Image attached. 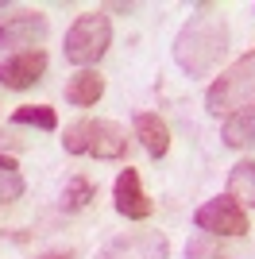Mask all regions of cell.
<instances>
[{
	"mask_svg": "<svg viewBox=\"0 0 255 259\" xmlns=\"http://www.w3.org/2000/svg\"><path fill=\"white\" fill-rule=\"evenodd\" d=\"M97 201V186L93 178H85V174H74L70 182L62 186V197H58V209L62 213H81Z\"/></svg>",
	"mask_w": 255,
	"mask_h": 259,
	"instance_id": "cell-14",
	"label": "cell"
},
{
	"mask_svg": "<svg viewBox=\"0 0 255 259\" xmlns=\"http://www.w3.org/2000/svg\"><path fill=\"white\" fill-rule=\"evenodd\" d=\"M112 201H116V213L128 217V221H147L155 213V201L147 197L143 182H139V170L128 166V170L116 174V186H112Z\"/></svg>",
	"mask_w": 255,
	"mask_h": 259,
	"instance_id": "cell-9",
	"label": "cell"
},
{
	"mask_svg": "<svg viewBox=\"0 0 255 259\" xmlns=\"http://www.w3.org/2000/svg\"><path fill=\"white\" fill-rule=\"evenodd\" d=\"M97 259H170V240L159 228H139L108 240Z\"/></svg>",
	"mask_w": 255,
	"mask_h": 259,
	"instance_id": "cell-7",
	"label": "cell"
},
{
	"mask_svg": "<svg viewBox=\"0 0 255 259\" xmlns=\"http://www.w3.org/2000/svg\"><path fill=\"white\" fill-rule=\"evenodd\" d=\"M228 197L240 209H255V162L251 159H240L228 170Z\"/></svg>",
	"mask_w": 255,
	"mask_h": 259,
	"instance_id": "cell-13",
	"label": "cell"
},
{
	"mask_svg": "<svg viewBox=\"0 0 255 259\" xmlns=\"http://www.w3.org/2000/svg\"><path fill=\"white\" fill-rule=\"evenodd\" d=\"M23 194V178L20 174H0V201H16Z\"/></svg>",
	"mask_w": 255,
	"mask_h": 259,
	"instance_id": "cell-17",
	"label": "cell"
},
{
	"mask_svg": "<svg viewBox=\"0 0 255 259\" xmlns=\"http://www.w3.org/2000/svg\"><path fill=\"white\" fill-rule=\"evenodd\" d=\"M193 225L201 228L205 236H217V240H240L247 232V209H240L232 197H212L205 201L197 213H193Z\"/></svg>",
	"mask_w": 255,
	"mask_h": 259,
	"instance_id": "cell-6",
	"label": "cell"
},
{
	"mask_svg": "<svg viewBox=\"0 0 255 259\" xmlns=\"http://www.w3.org/2000/svg\"><path fill=\"white\" fill-rule=\"evenodd\" d=\"M186 259H228V251H224V244L217 236H193L190 244H186Z\"/></svg>",
	"mask_w": 255,
	"mask_h": 259,
	"instance_id": "cell-16",
	"label": "cell"
},
{
	"mask_svg": "<svg viewBox=\"0 0 255 259\" xmlns=\"http://www.w3.org/2000/svg\"><path fill=\"white\" fill-rule=\"evenodd\" d=\"M62 147L70 155H89V159H124L128 155V132L120 128L116 120L85 116V120H74L62 132Z\"/></svg>",
	"mask_w": 255,
	"mask_h": 259,
	"instance_id": "cell-2",
	"label": "cell"
},
{
	"mask_svg": "<svg viewBox=\"0 0 255 259\" xmlns=\"http://www.w3.org/2000/svg\"><path fill=\"white\" fill-rule=\"evenodd\" d=\"M132 128H136V140L143 143V151H147L151 159H162V155L170 151V128H166V120H162L159 112H136Z\"/></svg>",
	"mask_w": 255,
	"mask_h": 259,
	"instance_id": "cell-10",
	"label": "cell"
},
{
	"mask_svg": "<svg viewBox=\"0 0 255 259\" xmlns=\"http://www.w3.org/2000/svg\"><path fill=\"white\" fill-rule=\"evenodd\" d=\"M228 54V23L212 16V4H197V16L182 23L174 35V62L190 77H209Z\"/></svg>",
	"mask_w": 255,
	"mask_h": 259,
	"instance_id": "cell-1",
	"label": "cell"
},
{
	"mask_svg": "<svg viewBox=\"0 0 255 259\" xmlns=\"http://www.w3.org/2000/svg\"><path fill=\"white\" fill-rule=\"evenodd\" d=\"M101 97H105V77H101V70H77V74L66 81V101L77 105V108L97 105Z\"/></svg>",
	"mask_w": 255,
	"mask_h": 259,
	"instance_id": "cell-11",
	"label": "cell"
},
{
	"mask_svg": "<svg viewBox=\"0 0 255 259\" xmlns=\"http://www.w3.org/2000/svg\"><path fill=\"white\" fill-rule=\"evenodd\" d=\"M221 136H224L228 147H251L255 143V105H244V108H236V112H228Z\"/></svg>",
	"mask_w": 255,
	"mask_h": 259,
	"instance_id": "cell-12",
	"label": "cell"
},
{
	"mask_svg": "<svg viewBox=\"0 0 255 259\" xmlns=\"http://www.w3.org/2000/svg\"><path fill=\"white\" fill-rule=\"evenodd\" d=\"M20 166H16V155H4L0 151V174H16Z\"/></svg>",
	"mask_w": 255,
	"mask_h": 259,
	"instance_id": "cell-18",
	"label": "cell"
},
{
	"mask_svg": "<svg viewBox=\"0 0 255 259\" xmlns=\"http://www.w3.org/2000/svg\"><path fill=\"white\" fill-rule=\"evenodd\" d=\"M244 105H255V51H244L205 89V108L212 116H228V112H236Z\"/></svg>",
	"mask_w": 255,
	"mask_h": 259,
	"instance_id": "cell-3",
	"label": "cell"
},
{
	"mask_svg": "<svg viewBox=\"0 0 255 259\" xmlns=\"http://www.w3.org/2000/svg\"><path fill=\"white\" fill-rule=\"evenodd\" d=\"M47 74V51H16L0 58V85L4 89H31L39 77Z\"/></svg>",
	"mask_w": 255,
	"mask_h": 259,
	"instance_id": "cell-8",
	"label": "cell"
},
{
	"mask_svg": "<svg viewBox=\"0 0 255 259\" xmlns=\"http://www.w3.org/2000/svg\"><path fill=\"white\" fill-rule=\"evenodd\" d=\"M4 12H8V8H4V4H0V16H4Z\"/></svg>",
	"mask_w": 255,
	"mask_h": 259,
	"instance_id": "cell-20",
	"label": "cell"
},
{
	"mask_svg": "<svg viewBox=\"0 0 255 259\" xmlns=\"http://www.w3.org/2000/svg\"><path fill=\"white\" fill-rule=\"evenodd\" d=\"M112 47V20L105 12H81L66 31V58L77 70H93Z\"/></svg>",
	"mask_w": 255,
	"mask_h": 259,
	"instance_id": "cell-4",
	"label": "cell"
},
{
	"mask_svg": "<svg viewBox=\"0 0 255 259\" xmlns=\"http://www.w3.org/2000/svg\"><path fill=\"white\" fill-rule=\"evenodd\" d=\"M39 259H74V251H47V255H39Z\"/></svg>",
	"mask_w": 255,
	"mask_h": 259,
	"instance_id": "cell-19",
	"label": "cell"
},
{
	"mask_svg": "<svg viewBox=\"0 0 255 259\" xmlns=\"http://www.w3.org/2000/svg\"><path fill=\"white\" fill-rule=\"evenodd\" d=\"M12 124L20 128H39V132H54L58 128V112L51 105H20L12 112Z\"/></svg>",
	"mask_w": 255,
	"mask_h": 259,
	"instance_id": "cell-15",
	"label": "cell"
},
{
	"mask_svg": "<svg viewBox=\"0 0 255 259\" xmlns=\"http://www.w3.org/2000/svg\"><path fill=\"white\" fill-rule=\"evenodd\" d=\"M51 23L39 8H8L0 16V47L16 51H35V47L47 39Z\"/></svg>",
	"mask_w": 255,
	"mask_h": 259,
	"instance_id": "cell-5",
	"label": "cell"
}]
</instances>
